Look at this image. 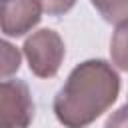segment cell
<instances>
[{
	"mask_svg": "<svg viewBox=\"0 0 128 128\" xmlns=\"http://www.w3.org/2000/svg\"><path fill=\"white\" fill-rule=\"evenodd\" d=\"M120 76L106 60L78 64L54 98V114L64 128H88L118 98Z\"/></svg>",
	"mask_w": 128,
	"mask_h": 128,
	"instance_id": "obj_1",
	"label": "cell"
},
{
	"mask_svg": "<svg viewBox=\"0 0 128 128\" xmlns=\"http://www.w3.org/2000/svg\"><path fill=\"white\" fill-rule=\"evenodd\" d=\"M22 50L28 60L30 72L38 78L56 76L64 62V54H66L62 36L52 28H42L34 32L30 38H26Z\"/></svg>",
	"mask_w": 128,
	"mask_h": 128,
	"instance_id": "obj_2",
	"label": "cell"
},
{
	"mask_svg": "<svg viewBox=\"0 0 128 128\" xmlns=\"http://www.w3.org/2000/svg\"><path fill=\"white\" fill-rule=\"evenodd\" d=\"M36 104L28 84L20 78L0 80V128H30Z\"/></svg>",
	"mask_w": 128,
	"mask_h": 128,
	"instance_id": "obj_3",
	"label": "cell"
},
{
	"mask_svg": "<svg viewBox=\"0 0 128 128\" xmlns=\"http://www.w3.org/2000/svg\"><path fill=\"white\" fill-rule=\"evenodd\" d=\"M40 0H2L0 2V30L6 36L20 38L30 32L42 18Z\"/></svg>",
	"mask_w": 128,
	"mask_h": 128,
	"instance_id": "obj_4",
	"label": "cell"
},
{
	"mask_svg": "<svg viewBox=\"0 0 128 128\" xmlns=\"http://www.w3.org/2000/svg\"><path fill=\"white\" fill-rule=\"evenodd\" d=\"M110 56H112V64L116 68L128 72V18L118 22V26L112 34Z\"/></svg>",
	"mask_w": 128,
	"mask_h": 128,
	"instance_id": "obj_5",
	"label": "cell"
},
{
	"mask_svg": "<svg viewBox=\"0 0 128 128\" xmlns=\"http://www.w3.org/2000/svg\"><path fill=\"white\" fill-rule=\"evenodd\" d=\"M20 64H22L20 50L14 44L0 38V80L14 76L20 70Z\"/></svg>",
	"mask_w": 128,
	"mask_h": 128,
	"instance_id": "obj_6",
	"label": "cell"
},
{
	"mask_svg": "<svg viewBox=\"0 0 128 128\" xmlns=\"http://www.w3.org/2000/svg\"><path fill=\"white\" fill-rule=\"evenodd\" d=\"M92 6L110 24H118L128 18V0H92Z\"/></svg>",
	"mask_w": 128,
	"mask_h": 128,
	"instance_id": "obj_7",
	"label": "cell"
},
{
	"mask_svg": "<svg viewBox=\"0 0 128 128\" xmlns=\"http://www.w3.org/2000/svg\"><path fill=\"white\" fill-rule=\"evenodd\" d=\"M76 0H40L42 12L48 16H62L74 8Z\"/></svg>",
	"mask_w": 128,
	"mask_h": 128,
	"instance_id": "obj_8",
	"label": "cell"
},
{
	"mask_svg": "<svg viewBox=\"0 0 128 128\" xmlns=\"http://www.w3.org/2000/svg\"><path fill=\"white\" fill-rule=\"evenodd\" d=\"M0 2H2V0H0Z\"/></svg>",
	"mask_w": 128,
	"mask_h": 128,
	"instance_id": "obj_9",
	"label": "cell"
}]
</instances>
